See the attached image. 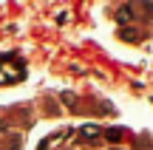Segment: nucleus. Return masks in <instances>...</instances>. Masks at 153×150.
I'll list each match as a JSON object with an SVG mask.
<instances>
[{
  "label": "nucleus",
  "instance_id": "2",
  "mask_svg": "<svg viewBox=\"0 0 153 150\" xmlns=\"http://www.w3.org/2000/svg\"><path fill=\"white\" fill-rule=\"evenodd\" d=\"M116 17H119L122 23H125V20H133V11L131 9H119V14H116Z\"/></svg>",
  "mask_w": 153,
  "mask_h": 150
},
{
  "label": "nucleus",
  "instance_id": "1",
  "mask_svg": "<svg viewBox=\"0 0 153 150\" xmlns=\"http://www.w3.org/2000/svg\"><path fill=\"white\" fill-rule=\"evenodd\" d=\"M79 133H82V136H99V128H94V125H85Z\"/></svg>",
  "mask_w": 153,
  "mask_h": 150
}]
</instances>
